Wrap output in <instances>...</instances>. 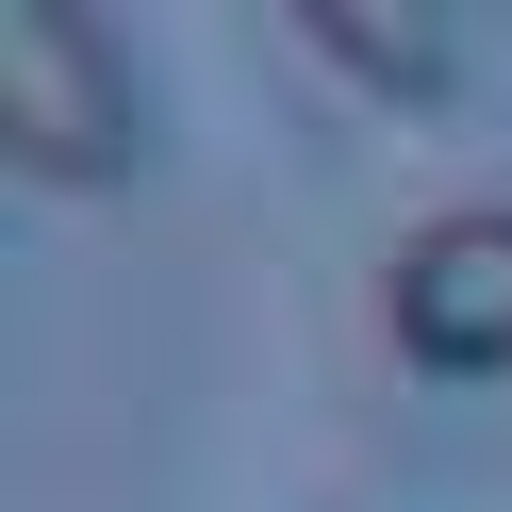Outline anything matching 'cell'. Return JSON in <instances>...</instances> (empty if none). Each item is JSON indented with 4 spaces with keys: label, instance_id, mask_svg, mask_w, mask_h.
Listing matches in <instances>:
<instances>
[{
    "label": "cell",
    "instance_id": "6da1fadb",
    "mask_svg": "<svg viewBox=\"0 0 512 512\" xmlns=\"http://www.w3.org/2000/svg\"><path fill=\"white\" fill-rule=\"evenodd\" d=\"M133 133H149V100H133L116 17H83V0H0V149L34 182H116Z\"/></svg>",
    "mask_w": 512,
    "mask_h": 512
},
{
    "label": "cell",
    "instance_id": "7a4b0ae2",
    "mask_svg": "<svg viewBox=\"0 0 512 512\" xmlns=\"http://www.w3.org/2000/svg\"><path fill=\"white\" fill-rule=\"evenodd\" d=\"M380 314H397L413 364L446 380H496L512 364V182H479V199H430L397 248H380Z\"/></svg>",
    "mask_w": 512,
    "mask_h": 512
},
{
    "label": "cell",
    "instance_id": "3957f363",
    "mask_svg": "<svg viewBox=\"0 0 512 512\" xmlns=\"http://www.w3.org/2000/svg\"><path fill=\"white\" fill-rule=\"evenodd\" d=\"M298 50L347 83H380V100H446L463 83V34L446 17H397V0H298Z\"/></svg>",
    "mask_w": 512,
    "mask_h": 512
}]
</instances>
